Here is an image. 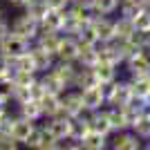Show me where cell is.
<instances>
[{"label":"cell","instance_id":"1","mask_svg":"<svg viewBox=\"0 0 150 150\" xmlns=\"http://www.w3.org/2000/svg\"><path fill=\"white\" fill-rule=\"evenodd\" d=\"M43 130L50 141H72V119L65 117V114L45 119Z\"/></svg>","mask_w":150,"mask_h":150},{"label":"cell","instance_id":"2","mask_svg":"<svg viewBox=\"0 0 150 150\" xmlns=\"http://www.w3.org/2000/svg\"><path fill=\"white\" fill-rule=\"evenodd\" d=\"M132 99V92H130V85L128 81H121L117 79L114 83L105 85V105L110 108H125Z\"/></svg>","mask_w":150,"mask_h":150},{"label":"cell","instance_id":"3","mask_svg":"<svg viewBox=\"0 0 150 150\" xmlns=\"http://www.w3.org/2000/svg\"><path fill=\"white\" fill-rule=\"evenodd\" d=\"M9 29H11V34L20 36L23 40L34 43L36 36H38V31H40V23H36L34 18H29L27 13H20V16H16V18L9 23Z\"/></svg>","mask_w":150,"mask_h":150},{"label":"cell","instance_id":"4","mask_svg":"<svg viewBox=\"0 0 150 150\" xmlns=\"http://www.w3.org/2000/svg\"><path fill=\"white\" fill-rule=\"evenodd\" d=\"M29 45L31 43H27V40H23L20 36H16V34L9 31V34L0 40V54L11 61V58H18V56H23V54H27V52H29Z\"/></svg>","mask_w":150,"mask_h":150},{"label":"cell","instance_id":"5","mask_svg":"<svg viewBox=\"0 0 150 150\" xmlns=\"http://www.w3.org/2000/svg\"><path fill=\"white\" fill-rule=\"evenodd\" d=\"M79 92H81L85 112H96L101 108H105V88L103 85H92V88L79 90Z\"/></svg>","mask_w":150,"mask_h":150},{"label":"cell","instance_id":"6","mask_svg":"<svg viewBox=\"0 0 150 150\" xmlns=\"http://www.w3.org/2000/svg\"><path fill=\"white\" fill-rule=\"evenodd\" d=\"M61 108H63V114L69 117V119H74L79 114L85 112V108H83V99H81V92L79 90H65L61 94Z\"/></svg>","mask_w":150,"mask_h":150},{"label":"cell","instance_id":"7","mask_svg":"<svg viewBox=\"0 0 150 150\" xmlns=\"http://www.w3.org/2000/svg\"><path fill=\"white\" fill-rule=\"evenodd\" d=\"M79 50H81V45L76 40L74 36H67V34H63L61 36V43L56 47V61H65V63H76L79 58Z\"/></svg>","mask_w":150,"mask_h":150},{"label":"cell","instance_id":"8","mask_svg":"<svg viewBox=\"0 0 150 150\" xmlns=\"http://www.w3.org/2000/svg\"><path fill=\"white\" fill-rule=\"evenodd\" d=\"M92 29L99 38V43L114 40V18L112 16H92Z\"/></svg>","mask_w":150,"mask_h":150},{"label":"cell","instance_id":"9","mask_svg":"<svg viewBox=\"0 0 150 150\" xmlns=\"http://www.w3.org/2000/svg\"><path fill=\"white\" fill-rule=\"evenodd\" d=\"M128 76H146L150 72V56L148 52H137L123 63Z\"/></svg>","mask_w":150,"mask_h":150},{"label":"cell","instance_id":"10","mask_svg":"<svg viewBox=\"0 0 150 150\" xmlns=\"http://www.w3.org/2000/svg\"><path fill=\"white\" fill-rule=\"evenodd\" d=\"M29 56H31V61H34V65H36V72H38V74L50 72V69L54 67V63H56L54 54H50V52L43 50V47H38L36 43L29 45Z\"/></svg>","mask_w":150,"mask_h":150},{"label":"cell","instance_id":"11","mask_svg":"<svg viewBox=\"0 0 150 150\" xmlns=\"http://www.w3.org/2000/svg\"><path fill=\"white\" fill-rule=\"evenodd\" d=\"M76 69H79V65L76 63H65V61H56L54 63V67L50 69L52 74L56 76L58 81L65 85V88H74V79H76Z\"/></svg>","mask_w":150,"mask_h":150},{"label":"cell","instance_id":"12","mask_svg":"<svg viewBox=\"0 0 150 150\" xmlns=\"http://www.w3.org/2000/svg\"><path fill=\"white\" fill-rule=\"evenodd\" d=\"M112 150H141L144 144L141 139L134 134L132 130H125V132H114L112 141H110Z\"/></svg>","mask_w":150,"mask_h":150},{"label":"cell","instance_id":"13","mask_svg":"<svg viewBox=\"0 0 150 150\" xmlns=\"http://www.w3.org/2000/svg\"><path fill=\"white\" fill-rule=\"evenodd\" d=\"M108 114H110V125H112V134L114 132H125L132 128V119L130 112L125 108H108Z\"/></svg>","mask_w":150,"mask_h":150},{"label":"cell","instance_id":"14","mask_svg":"<svg viewBox=\"0 0 150 150\" xmlns=\"http://www.w3.org/2000/svg\"><path fill=\"white\" fill-rule=\"evenodd\" d=\"M96 52H99V63H110V65H117V67L123 65L119 47H117L114 40H110V43H99L96 45Z\"/></svg>","mask_w":150,"mask_h":150},{"label":"cell","instance_id":"15","mask_svg":"<svg viewBox=\"0 0 150 150\" xmlns=\"http://www.w3.org/2000/svg\"><path fill=\"white\" fill-rule=\"evenodd\" d=\"M90 114V125H92L94 132H101L110 137L112 134V125H110V114H108V108H101L96 112H88Z\"/></svg>","mask_w":150,"mask_h":150},{"label":"cell","instance_id":"16","mask_svg":"<svg viewBox=\"0 0 150 150\" xmlns=\"http://www.w3.org/2000/svg\"><path fill=\"white\" fill-rule=\"evenodd\" d=\"M36 128V123L34 121H29V119H23V117H13V125H11V139L13 141H18V144H23L25 146V141H27V137L31 134V130Z\"/></svg>","mask_w":150,"mask_h":150},{"label":"cell","instance_id":"17","mask_svg":"<svg viewBox=\"0 0 150 150\" xmlns=\"http://www.w3.org/2000/svg\"><path fill=\"white\" fill-rule=\"evenodd\" d=\"M92 69H94V76H96L99 85H103V88L119 79V67H117V65H110V63H96Z\"/></svg>","mask_w":150,"mask_h":150},{"label":"cell","instance_id":"18","mask_svg":"<svg viewBox=\"0 0 150 150\" xmlns=\"http://www.w3.org/2000/svg\"><path fill=\"white\" fill-rule=\"evenodd\" d=\"M79 144H81L83 150H108V146H110V137L101 134V132L90 130L88 134L79 141Z\"/></svg>","mask_w":150,"mask_h":150},{"label":"cell","instance_id":"19","mask_svg":"<svg viewBox=\"0 0 150 150\" xmlns=\"http://www.w3.org/2000/svg\"><path fill=\"white\" fill-rule=\"evenodd\" d=\"M61 36H63V34H56V31H47V29H40L34 43H36L38 47L47 50L50 54H56V47H58V43H61ZM54 58H56V56H54Z\"/></svg>","mask_w":150,"mask_h":150},{"label":"cell","instance_id":"20","mask_svg":"<svg viewBox=\"0 0 150 150\" xmlns=\"http://www.w3.org/2000/svg\"><path fill=\"white\" fill-rule=\"evenodd\" d=\"M40 29L63 34V29H65V11H52V9H50L47 16L40 20Z\"/></svg>","mask_w":150,"mask_h":150},{"label":"cell","instance_id":"21","mask_svg":"<svg viewBox=\"0 0 150 150\" xmlns=\"http://www.w3.org/2000/svg\"><path fill=\"white\" fill-rule=\"evenodd\" d=\"M40 108H43V117H45V119H52V117L63 114L61 94H45L43 99H40Z\"/></svg>","mask_w":150,"mask_h":150},{"label":"cell","instance_id":"22","mask_svg":"<svg viewBox=\"0 0 150 150\" xmlns=\"http://www.w3.org/2000/svg\"><path fill=\"white\" fill-rule=\"evenodd\" d=\"M18 117L29 119V121H34V123H36L38 119H43V108H40V101L29 99V101H25V103H20V105H18Z\"/></svg>","mask_w":150,"mask_h":150},{"label":"cell","instance_id":"23","mask_svg":"<svg viewBox=\"0 0 150 150\" xmlns=\"http://www.w3.org/2000/svg\"><path fill=\"white\" fill-rule=\"evenodd\" d=\"M81 45V43H79ZM99 63V52H96V45H81L79 50V58H76V65L79 67H94Z\"/></svg>","mask_w":150,"mask_h":150},{"label":"cell","instance_id":"24","mask_svg":"<svg viewBox=\"0 0 150 150\" xmlns=\"http://www.w3.org/2000/svg\"><path fill=\"white\" fill-rule=\"evenodd\" d=\"M92 130V125H90V114L83 112L79 117L72 119V141H81L88 132Z\"/></svg>","mask_w":150,"mask_h":150},{"label":"cell","instance_id":"25","mask_svg":"<svg viewBox=\"0 0 150 150\" xmlns=\"http://www.w3.org/2000/svg\"><path fill=\"white\" fill-rule=\"evenodd\" d=\"M92 85H99L96 76H94V69L92 67H79L76 69V79H74V88L85 90V88H92Z\"/></svg>","mask_w":150,"mask_h":150},{"label":"cell","instance_id":"26","mask_svg":"<svg viewBox=\"0 0 150 150\" xmlns=\"http://www.w3.org/2000/svg\"><path fill=\"white\" fill-rule=\"evenodd\" d=\"M121 0H92V13L94 16H114L119 11Z\"/></svg>","mask_w":150,"mask_h":150},{"label":"cell","instance_id":"27","mask_svg":"<svg viewBox=\"0 0 150 150\" xmlns=\"http://www.w3.org/2000/svg\"><path fill=\"white\" fill-rule=\"evenodd\" d=\"M134 34V25H132L130 18H114V40H125V38H132Z\"/></svg>","mask_w":150,"mask_h":150},{"label":"cell","instance_id":"28","mask_svg":"<svg viewBox=\"0 0 150 150\" xmlns=\"http://www.w3.org/2000/svg\"><path fill=\"white\" fill-rule=\"evenodd\" d=\"M146 7H144V0H121L119 5V16H123V18H134L137 13H141Z\"/></svg>","mask_w":150,"mask_h":150},{"label":"cell","instance_id":"29","mask_svg":"<svg viewBox=\"0 0 150 150\" xmlns=\"http://www.w3.org/2000/svg\"><path fill=\"white\" fill-rule=\"evenodd\" d=\"M47 11H50V9H47V2H45V0H31L29 5L23 9V13H27V16L34 18L36 23H40V20L47 16Z\"/></svg>","mask_w":150,"mask_h":150},{"label":"cell","instance_id":"30","mask_svg":"<svg viewBox=\"0 0 150 150\" xmlns=\"http://www.w3.org/2000/svg\"><path fill=\"white\" fill-rule=\"evenodd\" d=\"M11 74L13 72H29V74H38L36 72V65H34V61H31V56H29V52L27 54H23V56H18V58H11Z\"/></svg>","mask_w":150,"mask_h":150},{"label":"cell","instance_id":"31","mask_svg":"<svg viewBox=\"0 0 150 150\" xmlns=\"http://www.w3.org/2000/svg\"><path fill=\"white\" fill-rule=\"evenodd\" d=\"M40 83H43V88L47 94H63L65 92V85H63L61 81H58L56 76L52 74V72H45V74H40Z\"/></svg>","mask_w":150,"mask_h":150},{"label":"cell","instance_id":"32","mask_svg":"<svg viewBox=\"0 0 150 150\" xmlns=\"http://www.w3.org/2000/svg\"><path fill=\"white\" fill-rule=\"evenodd\" d=\"M11 79H13L16 90H29L31 85L38 81V74H29V72H13Z\"/></svg>","mask_w":150,"mask_h":150},{"label":"cell","instance_id":"33","mask_svg":"<svg viewBox=\"0 0 150 150\" xmlns=\"http://www.w3.org/2000/svg\"><path fill=\"white\" fill-rule=\"evenodd\" d=\"M50 139H47V134H45V130H43V125H36L34 130H31V134L27 137V141H25V146L29 150H36V148H40L43 144H47Z\"/></svg>","mask_w":150,"mask_h":150},{"label":"cell","instance_id":"34","mask_svg":"<svg viewBox=\"0 0 150 150\" xmlns=\"http://www.w3.org/2000/svg\"><path fill=\"white\" fill-rule=\"evenodd\" d=\"M130 130L134 132L139 139H146V141H148V139H150V117H148V114H141V117L132 123Z\"/></svg>","mask_w":150,"mask_h":150},{"label":"cell","instance_id":"35","mask_svg":"<svg viewBox=\"0 0 150 150\" xmlns=\"http://www.w3.org/2000/svg\"><path fill=\"white\" fill-rule=\"evenodd\" d=\"M13 92H16V85H13L11 76H0V101H13Z\"/></svg>","mask_w":150,"mask_h":150},{"label":"cell","instance_id":"36","mask_svg":"<svg viewBox=\"0 0 150 150\" xmlns=\"http://www.w3.org/2000/svg\"><path fill=\"white\" fill-rule=\"evenodd\" d=\"M74 38H76L81 45H99V38H96V34H94L92 25H85L83 29H79V31L74 34Z\"/></svg>","mask_w":150,"mask_h":150},{"label":"cell","instance_id":"37","mask_svg":"<svg viewBox=\"0 0 150 150\" xmlns=\"http://www.w3.org/2000/svg\"><path fill=\"white\" fill-rule=\"evenodd\" d=\"M134 31H150V9H144L141 13H137L132 18Z\"/></svg>","mask_w":150,"mask_h":150},{"label":"cell","instance_id":"38","mask_svg":"<svg viewBox=\"0 0 150 150\" xmlns=\"http://www.w3.org/2000/svg\"><path fill=\"white\" fill-rule=\"evenodd\" d=\"M20 144L13 141L11 134H0V150H18Z\"/></svg>","mask_w":150,"mask_h":150},{"label":"cell","instance_id":"39","mask_svg":"<svg viewBox=\"0 0 150 150\" xmlns=\"http://www.w3.org/2000/svg\"><path fill=\"white\" fill-rule=\"evenodd\" d=\"M11 125H13V117L9 112L2 114V117H0V134H9V132H11Z\"/></svg>","mask_w":150,"mask_h":150},{"label":"cell","instance_id":"40","mask_svg":"<svg viewBox=\"0 0 150 150\" xmlns=\"http://www.w3.org/2000/svg\"><path fill=\"white\" fill-rule=\"evenodd\" d=\"M47 2V9H52V11H65L69 7V0H45Z\"/></svg>","mask_w":150,"mask_h":150},{"label":"cell","instance_id":"41","mask_svg":"<svg viewBox=\"0 0 150 150\" xmlns=\"http://www.w3.org/2000/svg\"><path fill=\"white\" fill-rule=\"evenodd\" d=\"M0 76H11V63L2 54H0Z\"/></svg>","mask_w":150,"mask_h":150},{"label":"cell","instance_id":"42","mask_svg":"<svg viewBox=\"0 0 150 150\" xmlns=\"http://www.w3.org/2000/svg\"><path fill=\"white\" fill-rule=\"evenodd\" d=\"M9 31H11V29H9V20H7V18H0V40H2Z\"/></svg>","mask_w":150,"mask_h":150},{"label":"cell","instance_id":"43","mask_svg":"<svg viewBox=\"0 0 150 150\" xmlns=\"http://www.w3.org/2000/svg\"><path fill=\"white\" fill-rule=\"evenodd\" d=\"M36 150H63V146L58 144V141H47V144H43L40 148H36Z\"/></svg>","mask_w":150,"mask_h":150},{"label":"cell","instance_id":"44","mask_svg":"<svg viewBox=\"0 0 150 150\" xmlns=\"http://www.w3.org/2000/svg\"><path fill=\"white\" fill-rule=\"evenodd\" d=\"M31 0H7V5H11V7H16V9H25L27 5H29Z\"/></svg>","mask_w":150,"mask_h":150},{"label":"cell","instance_id":"45","mask_svg":"<svg viewBox=\"0 0 150 150\" xmlns=\"http://www.w3.org/2000/svg\"><path fill=\"white\" fill-rule=\"evenodd\" d=\"M63 150H83V148H81V144H79V141H69L67 146H63Z\"/></svg>","mask_w":150,"mask_h":150},{"label":"cell","instance_id":"46","mask_svg":"<svg viewBox=\"0 0 150 150\" xmlns=\"http://www.w3.org/2000/svg\"><path fill=\"white\" fill-rule=\"evenodd\" d=\"M2 114H7V103L5 101H0V117H2Z\"/></svg>","mask_w":150,"mask_h":150},{"label":"cell","instance_id":"47","mask_svg":"<svg viewBox=\"0 0 150 150\" xmlns=\"http://www.w3.org/2000/svg\"><path fill=\"white\" fill-rule=\"evenodd\" d=\"M146 105H148V110H150V92H148V96H146Z\"/></svg>","mask_w":150,"mask_h":150},{"label":"cell","instance_id":"48","mask_svg":"<svg viewBox=\"0 0 150 150\" xmlns=\"http://www.w3.org/2000/svg\"><path fill=\"white\" fill-rule=\"evenodd\" d=\"M144 79H146V83H148V88H150V72H148V74L144 76Z\"/></svg>","mask_w":150,"mask_h":150},{"label":"cell","instance_id":"49","mask_svg":"<svg viewBox=\"0 0 150 150\" xmlns=\"http://www.w3.org/2000/svg\"><path fill=\"white\" fill-rule=\"evenodd\" d=\"M144 7H146V9H150V0H144Z\"/></svg>","mask_w":150,"mask_h":150},{"label":"cell","instance_id":"50","mask_svg":"<svg viewBox=\"0 0 150 150\" xmlns=\"http://www.w3.org/2000/svg\"><path fill=\"white\" fill-rule=\"evenodd\" d=\"M141 150H150V141H148V144H146V146H144Z\"/></svg>","mask_w":150,"mask_h":150},{"label":"cell","instance_id":"51","mask_svg":"<svg viewBox=\"0 0 150 150\" xmlns=\"http://www.w3.org/2000/svg\"><path fill=\"white\" fill-rule=\"evenodd\" d=\"M0 18H5V16H2V7H0Z\"/></svg>","mask_w":150,"mask_h":150},{"label":"cell","instance_id":"52","mask_svg":"<svg viewBox=\"0 0 150 150\" xmlns=\"http://www.w3.org/2000/svg\"><path fill=\"white\" fill-rule=\"evenodd\" d=\"M146 52H148V56H150V45H148V50H146Z\"/></svg>","mask_w":150,"mask_h":150},{"label":"cell","instance_id":"53","mask_svg":"<svg viewBox=\"0 0 150 150\" xmlns=\"http://www.w3.org/2000/svg\"><path fill=\"white\" fill-rule=\"evenodd\" d=\"M72 2H76V0H69V5H72Z\"/></svg>","mask_w":150,"mask_h":150},{"label":"cell","instance_id":"54","mask_svg":"<svg viewBox=\"0 0 150 150\" xmlns=\"http://www.w3.org/2000/svg\"><path fill=\"white\" fill-rule=\"evenodd\" d=\"M146 114H148V117H150V110H148V112H146Z\"/></svg>","mask_w":150,"mask_h":150},{"label":"cell","instance_id":"55","mask_svg":"<svg viewBox=\"0 0 150 150\" xmlns=\"http://www.w3.org/2000/svg\"><path fill=\"white\" fill-rule=\"evenodd\" d=\"M148 141H150V139H148Z\"/></svg>","mask_w":150,"mask_h":150}]
</instances>
